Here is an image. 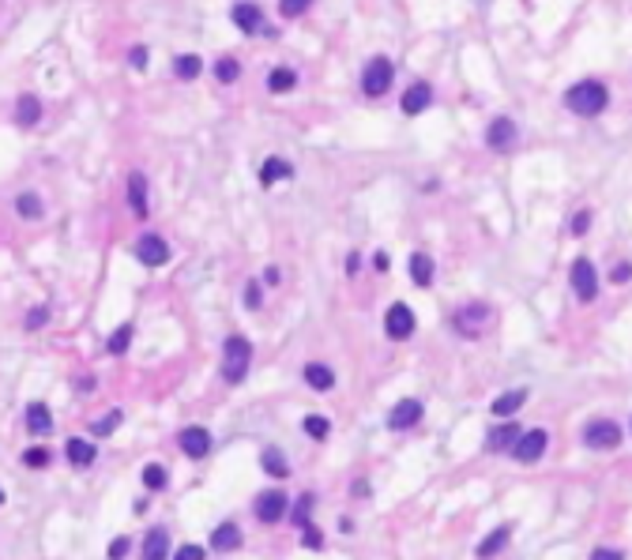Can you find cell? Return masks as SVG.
Listing matches in <instances>:
<instances>
[{
    "instance_id": "cell-1",
    "label": "cell",
    "mask_w": 632,
    "mask_h": 560,
    "mask_svg": "<svg viewBox=\"0 0 632 560\" xmlns=\"http://www.w3.org/2000/svg\"><path fill=\"white\" fill-rule=\"evenodd\" d=\"M248 365H253V342L245 335H230L226 346H222V380L241 384L248 376Z\"/></svg>"
},
{
    "instance_id": "cell-2",
    "label": "cell",
    "mask_w": 632,
    "mask_h": 560,
    "mask_svg": "<svg viewBox=\"0 0 632 560\" xmlns=\"http://www.w3.org/2000/svg\"><path fill=\"white\" fill-rule=\"evenodd\" d=\"M564 102H569V110L579 113V117H599L606 110V102H610V95H606V87L595 83V79H584V83H576L569 95H564Z\"/></svg>"
},
{
    "instance_id": "cell-3",
    "label": "cell",
    "mask_w": 632,
    "mask_h": 560,
    "mask_svg": "<svg viewBox=\"0 0 632 560\" xmlns=\"http://www.w3.org/2000/svg\"><path fill=\"white\" fill-rule=\"evenodd\" d=\"M452 324H455V331H459V335H470V339H478L482 331L493 324V309H490V305H482V301H474V305H467V309H459V312H455V319H452Z\"/></svg>"
},
{
    "instance_id": "cell-4",
    "label": "cell",
    "mask_w": 632,
    "mask_h": 560,
    "mask_svg": "<svg viewBox=\"0 0 632 560\" xmlns=\"http://www.w3.org/2000/svg\"><path fill=\"white\" fill-rule=\"evenodd\" d=\"M584 444L595 448V451H610L621 444V425L610 421V418H595L584 425Z\"/></svg>"
},
{
    "instance_id": "cell-5",
    "label": "cell",
    "mask_w": 632,
    "mask_h": 560,
    "mask_svg": "<svg viewBox=\"0 0 632 560\" xmlns=\"http://www.w3.org/2000/svg\"><path fill=\"white\" fill-rule=\"evenodd\" d=\"M388 87H391V60L388 57H373L365 64V72H362V90L369 98H380V95H388Z\"/></svg>"
},
{
    "instance_id": "cell-6",
    "label": "cell",
    "mask_w": 632,
    "mask_h": 560,
    "mask_svg": "<svg viewBox=\"0 0 632 560\" xmlns=\"http://www.w3.org/2000/svg\"><path fill=\"white\" fill-rule=\"evenodd\" d=\"M572 290H576V297L579 301H595L599 297V275H595V263L591 260H572Z\"/></svg>"
},
{
    "instance_id": "cell-7",
    "label": "cell",
    "mask_w": 632,
    "mask_h": 560,
    "mask_svg": "<svg viewBox=\"0 0 632 560\" xmlns=\"http://www.w3.org/2000/svg\"><path fill=\"white\" fill-rule=\"evenodd\" d=\"M546 444H549V433L546 429H531V433H520L516 448H512V455L520 463H538L546 455Z\"/></svg>"
},
{
    "instance_id": "cell-8",
    "label": "cell",
    "mask_w": 632,
    "mask_h": 560,
    "mask_svg": "<svg viewBox=\"0 0 632 560\" xmlns=\"http://www.w3.org/2000/svg\"><path fill=\"white\" fill-rule=\"evenodd\" d=\"M286 512H290V500L283 497V492L268 489V492H260V497H256V519H260V523L275 527L279 519H286Z\"/></svg>"
},
{
    "instance_id": "cell-9",
    "label": "cell",
    "mask_w": 632,
    "mask_h": 560,
    "mask_svg": "<svg viewBox=\"0 0 632 560\" xmlns=\"http://www.w3.org/2000/svg\"><path fill=\"white\" fill-rule=\"evenodd\" d=\"M384 331H388V339H411L414 335V312L406 309L403 301H395L391 309H388V316H384Z\"/></svg>"
},
{
    "instance_id": "cell-10",
    "label": "cell",
    "mask_w": 632,
    "mask_h": 560,
    "mask_svg": "<svg viewBox=\"0 0 632 560\" xmlns=\"http://www.w3.org/2000/svg\"><path fill=\"white\" fill-rule=\"evenodd\" d=\"M136 256H139V263H147V268H162L169 260V245L158 233H143L136 241Z\"/></svg>"
},
{
    "instance_id": "cell-11",
    "label": "cell",
    "mask_w": 632,
    "mask_h": 560,
    "mask_svg": "<svg viewBox=\"0 0 632 560\" xmlns=\"http://www.w3.org/2000/svg\"><path fill=\"white\" fill-rule=\"evenodd\" d=\"M516 139H520V132H516V121H512V117H497L490 125V132H485V143H490L493 151H512Z\"/></svg>"
},
{
    "instance_id": "cell-12",
    "label": "cell",
    "mask_w": 632,
    "mask_h": 560,
    "mask_svg": "<svg viewBox=\"0 0 632 560\" xmlns=\"http://www.w3.org/2000/svg\"><path fill=\"white\" fill-rule=\"evenodd\" d=\"M177 444H181V451H184L189 459H204L207 451H211V433L200 429V425H189V429H181Z\"/></svg>"
},
{
    "instance_id": "cell-13",
    "label": "cell",
    "mask_w": 632,
    "mask_h": 560,
    "mask_svg": "<svg viewBox=\"0 0 632 560\" xmlns=\"http://www.w3.org/2000/svg\"><path fill=\"white\" fill-rule=\"evenodd\" d=\"M429 102H433V87L429 83H411L403 90V98H399V110L406 117H418V113L429 110Z\"/></svg>"
},
{
    "instance_id": "cell-14",
    "label": "cell",
    "mask_w": 632,
    "mask_h": 560,
    "mask_svg": "<svg viewBox=\"0 0 632 560\" xmlns=\"http://www.w3.org/2000/svg\"><path fill=\"white\" fill-rule=\"evenodd\" d=\"M421 414H426V410H421L418 398H403V403L388 414V425H391L395 433H403V429H411V425H418V421H421Z\"/></svg>"
},
{
    "instance_id": "cell-15",
    "label": "cell",
    "mask_w": 632,
    "mask_h": 560,
    "mask_svg": "<svg viewBox=\"0 0 632 560\" xmlns=\"http://www.w3.org/2000/svg\"><path fill=\"white\" fill-rule=\"evenodd\" d=\"M520 425L516 421H505V425H497V429L485 436V451H512L516 448V440H520Z\"/></svg>"
},
{
    "instance_id": "cell-16",
    "label": "cell",
    "mask_w": 632,
    "mask_h": 560,
    "mask_svg": "<svg viewBox=\"0 0 632 560\" xmlns=\"http://www.w3.org/2000/svg\"><path fill=\"white\" fill-rule=\"evenodd\" d=\"M233 23H237V31L241 34H256V31H263V11L256 8V4H233Z\"/></svg>"
},
{
    "instance_id": "cell-17",
    "label": "cell",
    "mask_w": 632,
    "mask_h": 560,
    "mask_svg": "<svg viewBox=\"0 0 632 560\" xmlns=\"http://www.w3.org/2000/svg\"><path fill=\"white\" fill-rule=\"evenodd\" d=\"M64 455H68L72 466H90V463H95V455H98V448L90 444V440H83V436H72L68 448H64Z\"/></svg>"
},
{
    "instance_id": "cell-18",
    "label": "cell",
    "mask_w": 632,
    "mask_h": 560,
    "mask_svg": "<svg viewBox=\"0 0 632 560\" xmlns=\"http://www.w3.org/2000/svg\"><path fill=\"white\" fill-rule=\"evenodd\" d=\"M49 429H53L49 406L46 403H31V406H26V433H31V436H46Z\"/></svg>"
},
{
    "instance_id": "cell-19",
    "label": "cell",
    "mask_w": 632,
    "mask_h": 560,
    "mask_svg": "<svg viewBox=\"0 0 632 560\" xmlns=\"http://www.w3.org/2000/svg\"><path fill=\"white\" fill-rule=\"evenodd\" d=\"M169 553V534L162 527L147 530V538H143V560H166Z\"/></svg>"
},
{
    "instance_id": "cell-20",
    "label": "cell",
    "mask_w": 632,
    "mask_h": 560,
    "mask_svg": "<svg viewBox=\"0 0 632 560\" xmlns=\"http://www.w3.org/2000/svg\"><path fill=\"white\" fill-rule=\"evenodd\" d=\"M290 173H294V166H290L286 158H268V162L260 166V184H263V189H271V184L286 181Z\"/></svg>"
},
{
    "instance_id": "cell-21",
    "label": "cell",
    "mask_w": 632,
    "mask_h": 560,
    "mask_svg": "<svg viewBox=\"0 0 632 560\" xmlns=\"http://www.w3.org/2000/svg\"><path fill=\"white\" fill-rule=\"evenodd\" d=\"M305 384L312 391H332L335 388V372L327 365H320V361H309L305 365Z\"/></svg>"
},
{
    "instance_id": "cell-22",
    "label": "cell",
    "mask_w": 632,
    "mask_h": 560,
    "mask_svg": "<svg viewBox=\"0 0 632 560\" xmlns=\"http://www.w3.org/2000/svg\"><path fill=\"white\" fill-rule=\"evenodd\" d=\"M128 204L139 218L147 215V177H143V173H132L128 177Z\"/></svg>"
},
{
    "instance_id": "cell-23",
    "label": "cell",
    "mask_w": 632,
    "mask_h": 560,
    "mask_svg": "<svg viewBox=\"0 0 632 560\" xmlns=\"http://www.w3.org/2000/svg\"><path fill=\"white\" fill-rule=\"evenodd\" d=\"M237 545H241V530H237L233 523L215 527V534H211V549H218V553H233Z\"/></svg>"
},
{
    "instance_id": "cell-24",
    "label": "cell",
    "mask_w": 632,
    "mask_h": 560,
    "mask_svg": "<svg viewBox=\"0 0 632 560\" xmlns=\"http://www.w3.org/2000/svg\"><path fill=\"white\" fill-rule=\"evenodd\" d=\"M523 403H527V388H516V391H508V395L493 398V414H497V418H512Z\"/></svg>"
},
{
    "instance_id": "cell-25",
    "label": "cell",
    "mask_w": 632,
    "mask_h": 560,
    "mask_svg": "<svg viewBox=\"0 0 632 560\" xmlns=\"http://www.w3.org/2000/svg\"><path fill=\"white\" fill-rule=\"evenodd\" d=\"M38 117H42V102H38L34 95H23V98L16 102V121H19L23 128H31V125H38Z\"/></svg>"
},
{
    "instance_id": "cell-26",
    "label": "cell",
    "mask_w": 632,
    "mask_h": 560,
    "mask_svg": "<svg viewBox=\"0 0 632 560\" xmlns=\"http://www.w3.org/2000/svg\"><path fill=\"white\" fill-rule=\"evenodd\" d=\"M260 463H263V470H268L271 477H286L290 474V463H286V455H283L279 448H263Z\"/></svg>"
},
{
    "instance_id": "cell-27",
    "label": "cell",
    "mask_w": 632,
    "mask_h": 560,
    "mask_svg": "<svg viewBox=\"0 0 632 560\" xmlns=\"http://www.w3.org/2000/svg\"><path fill=\"white\" fill-rule=\"evenodd\" d=\"M411 278L418 286H429L433 282V260L426 256V252H414L411 256Z\"/></svg>"
},
{
    "instance_id": "cell-28",
    "label": "cell",
    "mask_w": 632,
    "mask_h": 560,
    "mask_svg": "<svg viewBox=\"0 0 632 560\" xmlns=\"http://www.w3.org/2000/svg\"><path fill=\"white\" fill-rule=\"evenodd\" d=\"M174 72H177V79H196L204 72V60L196 57V53H181V57L174 60Z\"/></svg>"
},
{
    "instance_id": "cell-29",
    "label": "cell",
    "mask_w": 632,
    "mask_h": 560,
    "mask_svg": "<svg viewBox=\"0 0 632 560\" xmlns=\"http://www.w3.org/2000/svg\"><path fill=\"white\" fill-rule=\"evenodd\" d=\"M294 87H297V75L290 72V68H275L268 75V90H271V95H286V90H294Z\"/></svg>"
},
{
    "instance_id": "cell-30",
    "label": "cell",
    "mask_w": 632,
    "mask_h": 560,
    "mask_svg": "<svg viewBox=\"0 0 632 560\" xmlns=\"http://www.w3.org/2000/svg\"><path fill=\"white\" fill-rule=\"evenodd\" d=\"M508 534H512L508 527H497L493 534H490V538H485V541L478 545V556H482V560H490L493 553H500V549H505V545H508Z\"/></svg>"
},
{
    "instance_id": "cell-31",
    "label": "cell",
    "mask_w": 632,
    "mask_h": 560,
    "mask_svg": "<svg viewBox=\"0 0 632 560\" xmlns=\"http://www.w3.org/2000/svg\"><path fill=\"white\" fill-rule=\"evenodd\" d=\"M132 335H136V327H132V324H121V327H117V331H113V335H110V342H105V350H110L113 357H121V354L128 350V342H132Z\"/></svg>"
},
{
    "instance_id": "cell-32",
    "label": "cell",
    "mask_w": 632,
    "mask_h": 560,
    "mask_svg": "<svg viewBox=\"0 0 632 560\" xmlns=\"http://www.w3.org/2000/svg\"><path fill=\"white\" fill-rule=\"evenodd\" d=\"M16 211L23 218H42L46 215V207H42V199H38L34 192H23L19 199H16Z\"/></svg>"
},
{
    "instance_id": "cell-33",
    "label": "cell",
    "mask_w": 632,
    "mask_h": 560,
    "mask_svg": "<svg viewBox=\"0 0 632 560\" xmlns=\"http://www.w3.org/2000/svg\"><path fill=\"white\" fill-rule=\"evenodd\" d=\"M166 482H169V474H166V466H158V463H147V466H143V485H147L151 492H158V489H166Z\"/></svg>"
},
{
    "instance_id": "cell-34",
    "label": "cell",
    "mask_w": 632,
    "mask_h": 560,
    "mask_svg": "<svg viewBox=\"0 0 632 560\" xmlns=\"http://www.w3.org/2000/svg\"><path fill=\"white\" fill-rule=\"evenodd\" d=\"M309 512H312V492H301V497H297V504H294V508H290L286 515L294 519L297 527H305V523H309Z\"/></svg>"
},
{
    "instance_id": "cell-35",
    "label": "cell",
    "mask_w": 632,
    "mask_h": 560,
    "mask_svg": "<svg viewBox=\"0 0 632 560\" xmlns=\"http://www.w3.org/2000/svg\"><path fill=\"white\" fill-rule=\"evenodd\" d=\"M49 448H26L23 451V466H31V470H46L49 466Z\"/></svg>"
},
{
    "instance_id": "cell-36",
    "label": "cell",
    "mask_w": 632,
    "mask_h": 560,
    "mask_svg": "<svg viewBox=\"0 0 632 560\" xmlns=\"http://www.w3.org/2000/svg\"><path fill=\"white\" fill-rule=\"evenodd\" d=\"M237 75H241V64H237L233 57H222L215 64V79H218V83H233Z\"/></svg>"
},
{
    "instance_id": "cell-37",
    "label": "cell",
    "mask_w": 632,
    "mask_h": 560,
    "mask_svg": "<svg viewBox=\"0 0 632 560\" xmlns=\"http://www.w3.org/2000/svg\"><path fill=\"white\" fill-rule=\"evenodd\" d=\"M305 433H309L312 440H324L327 433H332V421L320 418V414H309V418H305Z\"/></svg>"
},
{
    "instance_id": "cell-38",
    "label": "cell",
    "mask_w": 632,
    "mask_h": 560,
    "mask_svg": "<svg viewBox=\"0 0 632 560\" xmlns=\"http://www.w3.org/2000/svg\"><path fill=\"white\" fill-rule=\"evenodd\" d=\"M312 8V0H279V16L283 19H294L301 16V11H309Z\"/></svg>"
},
{
    "instance_id": "cell-39",
    "label": "cell",
    "mask_w": 632,
    "mask_h": 560,
    "mask_svg": "<svg viewBox=\"0 0 632 560\" xmlns=\"http://www.w3.org/2000/svg\"><path fill=\"white\" fill-rule=\"evenodd\" d=\"M301 545H305V549H320V545H324V534H320V527H312V523H305V527H301Z\"/></svg>"
},
{
    "instance_id": "cell-40",
    "label": "cell",
    "mask_w": 632,
    "mask_h": 560,
    "mask_svg": "<svg viewBox=\"0 0 632 560\" xmlns=\"http://www.w3.org/2000/svg\"><path fill=\"white\" fill-rule=\"evenodd\" d=\"M117 425H121V410H113V414H110V418H102V421H95V433H98V436H110V433L117 429Z\"/></svg>"
},
{
    "instance_id": "cell-41",
    "label": "cell",
    "mask_w": 632,
    "mask_h": 560,
    "mask_svg": "<svg viewBox=\"0 0 632 560\" xmlns=\"http://www.w3.org/2000/svg\"><path fill=\"white\" fill-rule=\"evenodd\" d=\"M46 319H49V309H46V305H38V309H31V316H26V327L34 331V327H42Z\"/></svg>"
},
{
    "instance_id": "cell-42",
    "label": "cell",
    "mask_w": 632,
    "mask_h": 560,
    "mask_svg": "<svg viewBox=\"0 0 632 560\" xmlns=\"http://www.w3.org/2000/svg\"><path fill=\"white\" fill-rule=\"evenodd\" d=\"M587 230H591V211H579V215L572 218V233H576V237H584Z\"/></svg>"
},
{
    "instance_id": "cell-43",
    "label": "cell",
    "mask_w": 632,
    "mask_h": 560,
    "mask_svg": "<svg viewBox=\"0 0 632 560\" xmlns=\"http://www.w3.org/2000/svg\"><path fill=\"white\" fill-rule=\"evenodd\" d=\"M260 301H263V290L256 282H248L245 286V305H248V309H260Z\"/></svg>"
},
{
    "instance_id": "cell-44",
    "label": "cell",
    "mask_w": 632,
    "mask_h": 560,
    "mask_svg": "<svg viewBox=\"0 0 632 560\" xmlns=\"http://www.w3.org/2000/svg\"><path fill=\"white\" fill-rule=\"evenodd\" d=\"M174 560H204V549L200 545H181V549L174 553Z\"/></svg>"
},
{
    "instance_id": "cell-45",
    "label": "cell",
    "mask_w": 632,
    "mask_h": 560,
    "mask_svg": "<svg viewBox=\"0 0 632 560\" xmlns=\"http://www.w3.org/2000/svg\"><path fill=\"white\" fill-rule=\"evenodd\" d=\"M128 549H132V541H128V538H117V541L110 545V560H125Z\"/></svg>"
},
{
    "instance_id": "cell-46",
    "label": "cell",
    "mask_w": 632,
    "mask_h": 560,
    "mask_svg": "<svg viewBox=\"0 0 632 560\" xmlns=\"http://www.w3.org/2000/svg\"><path fill=\"white\" fill-rule=\"evenodd\" d=\"M128 64H132V68H147V49L136 46V49L128 53Z\"/></svg>"
},
{
    "instance_id": "cell-47",
    "label": "cell",
    "mask_w": 632,
    "mask_h": 560,
    "mask_svg": "<svg viewBox=\"0 0 632 560\" xmlns=\"http://www.w3.org/2000/svg\"><path fill=\"white\" fill-rule=\"evenodd\" d=\"M610 278H613V282H628V278H632V268H628V263H621V268H613Z\"/></svg>"
},
{
    "instance_id": "cell-48",
    "label": "cell",
    "mask_w": 632,
    "mask_h": 560,
    "mask_svg": "<svg viewBox=\"0 0 632 560\" xmlns=\"http://www.w3.org/2000/svg\"><path fill=\"white\" fill-rule=\"evenodd\" d=\"M591 560H621V553H613V549H595V553H591Z\"/></svg>"
},
{
    "instance_id": "cell-49",
    "label": "cell",
    "mask_w": 632,
    "mask_h": 560,
    "mask_svg": "<svg viewBox=\"0 0 632 560\" xmlns=\"http://www.w3.org/2000/svg\"><path fill=\"white\" fill-rule=\"evenodd\" d=\"M373 268H376V271H388V268H391V263H388V256H384V252H376V256H373Z\"/></svg>"
},
{
    "instance_id": "cell-50",
    "label": "cell",
    "mask_w": 632,
    "mask_h": 560,
    "mask_svg": "<svg viewBox=\"0 0 632 560\" xmlns=\"http://www.w3.org/2000/svg\"><path fill=\"white\" fill-rule=\"evenodd\" d=\"M0 504H4V489H0Z\"/></svg>"
}]
</instances>
